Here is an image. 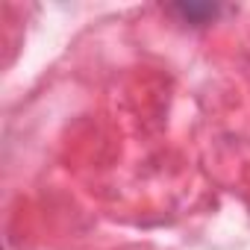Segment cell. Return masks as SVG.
<instances>
[{
	"label": "cell",
	"instance_id": "cell-1",
	"mask_svg": "<svg viewBox=\"0 0 250 250\" xmlns=\"http://www.w3.org/2000/svg\"><path fill=\"white\" fill-rule=\"evenodd\" d=\"M168 12H171V15H180L183 21H188V24H194V27H200V24L215 21L224 9L215 6V3H177V6H171Z\"/></svg>",
	"mask_w": 250,
	"mask_h": 250
}]
</instances>
